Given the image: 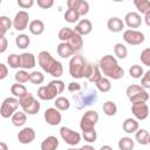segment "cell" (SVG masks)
Masks as SVG:
<instances>
[{"mask_svg":"<svg viewBox=\"0 0 150 150\" xmlns=\"http://www.w3.org/2000/svg\"><path fill=\"white\" fill-rule=\"evenodd\" d=\"M94 70V64L86 61L82 55L75 54L69 61V74L74 79H89Z\"/></svg>","mask_w":150,"mask_h":150,"instance_id":"6da1fadb","label":"cell"},{"mask_svg":"<svg viewBox=\"0 0 150 150\" xmlns=\"http://www.w3.org/2000/svg\"><path fill=\"white\" fill-rule=\"evenodd\" d=\"M98 67L102 74L108 79L120 80L124 76V69L121 66H118L117 60L110 54H107L101 57L98 62Z\"/></svg>","mask_w":150,"mask_h":150,"instance_id":"7a4b0ae2","label":"cell"},{"mask_svg":"<svg viewBox=\"0 0 150 150\" xmlns=\"http://www.w3.org/2000/svg\"><path fill=\"white\" fill-rule=\"evenodd\" d=\"M38 62L39 66L42 68L43 71L48 73L53 77L59 79L63 73V66L60 61L55 60L52 54L47 50H42L38 55Z\"/></svg>","mask_w":150,"mask_h":150,"instance_id":"3957f363","label":"cell"},{"mask_svg":"<svg viewBox=\"0 0 150 150\" xmlns=\"http://www.w3.org/2000/svg\"><path fill=\"white\" fill-rule=\"evenodd\" d=\"M64 82L61 80H53L47 86H42L38 89V97L43 101H52L59 97L57 95L64 90Z\"/></svg>","mask_w":150,"mask_h":150,"instance_id":"277c9868","label":"cell"},{"mask_svg":"<svg viewBox=\"0 0 150 150\" xmlns=\"http://www.w3.org/2000/svg\"><path fill=\"white\" fill-rule=\"evenodd\" d=\"M127 97L129 98V101L134 104V103H138V102H146L149 100V94L148 91L139 84H130L127 88Z\"/></svg>","mask_w":150,"mask_h":150,"instance_id":"5b68a950","label":"cell"},{"mask_svg":"<svg viewBox=\"0 0 150 150\" xmlns=\"http://www.w3.org/2000/svg\"><path fill=\"white\" fill-rule=\"evenodd\" d=\"M19 105H20L19 98H16V97H7V98H5L2 101V103H1V107H0L1 117H4V118L12 117L16 112Z\"/></svg>","mask_w":150,"mask_h":150,"instance_id":"8992f818","label":"cell"},{"mask_svg":"<svg viewBox=\"0 0 150 150\" xmlns=\"http://www.w3.org/2000/svg\"><path fill=\"white\" fill-rule=\"evenodd\" d=\"M98 122V114L95 110H88L83 114L80 121V128L82 131H88L95 129L96 123Z\"/></svg>","mask_w":150,"mask_h":150,"instance_id":"52a82bcc","label":"cell"},{"mask_svg":"<svg viewBox=\"0 0 150 150\" xmlns=\"http://www.w3.org/2000/svg\"><path fill=\"white\" fill-rule=\"evenodd\" d=\"M123 40L131 46H138L144 42V34L136 29H127L123 33Z\"/></svg>","mask_w":150,"mask_h":150,"instance_id":"ba28073f","label":"cell"},{"mask_svg":"<svg viewBox=\"0 0 150 150\" xmlns=\"http://www.w3.org/2000/svg\"><path fill=\"white\" fill-rule=\"evenodd\" d=\"M60 136L69 145H76L81 141V135L77 131H75L70 128H67V127H62L60 129Z\"/></svg>","mask_w":150,"mask_h":150,"instance_id":"9c48e42d","label":"cell"},{"mask_svg":"<svg viewBox=\"0 0 150 150\" xmlns=\"http://www.w3.org/2000/svg\"><path fill=\"white\" fill-rule=\"evenodd\" d=\"M29 14L26 11H19L13 19V27L18 32H22L29 26Z\"/></svg>","mask_w":150,"mask_h":150,"instance_id":"30bf717a","label":"cell"},{"mask_svg":"<svg viewBox=\"0 0 150 150\" xmlns=\"http://www.w3.org/2000/svg\"><path fill=\"white\" fill-rule=\"evenodd\" d=\"M45 121L47 122V124L49 125H59L62 121V115L60 112V110H57L56 108H47L45 114H43Z\"/></svg>","mask_w":150,"mask_h":150,"instance_id":"8fae6325","label":"cell"},{"mask_svg":"<svg viewBox=\"0 0 150 150\" xmlns=\"http://www.w3.org/2000/svg\"><path fill=\"white\" fill-rule=\"evenodd\" d=\"M131 112L136 117V120L143 121L149 116V107L145 102H138L134 103L131 105Z\"/></svg>","mask_w":150,"mask_h":150,"instance_id":"7c38bea8","label":"cell"},{"mask_svg":"<svg viewBox=\"0 0 150 150\" xmlns=\"http://www.w3.org/2000/svg\"><path fill=\"white\" fill-rule=\"evenodd\" d=\"M67 6H68V8L75 9L80 16L86 15L89 12V4L86 0H68Z\"/></svg>","mask_w":150,"mask_h":150,"instance_id":"4fadbf2b","label":"cell"},{"mask_svg":"<svg viewBox=\"0 0 150 150\" xmlns=\"http://www.w3.org/2000/svg\"><path fill=\"white\" fill-rule=\"evenodd\" d=\"M35 131L33 128L26 127L18 132V141L21 144H29L35 139Z\"/></svg>","mask_w":150,"mask_h":150,"instance_id":"5bb4252c","label":"cell"},{"mask_svg":"<svg viewBox=\"0 0 150 150\" xmlns=\"http://www.w3.org/2000/svg\"><path fill=\"white\" fill-rule=\"evenodd\" d=\"M124 22L129 28H138L142 23V18L136 12H129L124 16Z\"/></svg>","mask_w":150,"mask_h":150,"instance_id":"9a60e30c","label":"cell"},{"mask_svg":"<svg viewBox=\"0 0 150 150\" xmlns=\"http://www.w3.org/2000/svg\"><path fill=\"white\" fill-rule=\"evenodd\" d=\"M74 30H75L77 34H80L81 36H83V35H88V34L93 30L91 21L88 20V19H82V20H80V21L76 23Z\"/></svg>","mask_w":150,"mask_h":150,"instance_id":"2e32d148","label":"cell"},{"mask_svg":"<svg viewBox=\"0 0 150 150\" xmlns=\"http://www.w3.org/2000/svg\"><path fill=\"white\" fill-rule=\"evenodd\" d=\"M107 27L110 32L118 33V32H122V29L124 28V22L122 21V19H120L117 16H111L107 21Z\"/></svg>","mask_w":150,"mask_h":150,"instance_id":"e0dca14e","label":"cell"},{"mask_svg":"<svg viewBox=\"0 0 150 150\" xmlns=\"http://www.w3.org/2000/svg\"><path fill=\"white\" fill-rule=\"evenodd\" d=\"M56 50H57L59 56H61V57H63V59L69 57V56H74V55L76 54L75 50H74V48H73L68 42H61V43H59Z\"/></svg>","mask_w":150,"mask_h":150,"instance_id":"ac0fdd59","label":"cell"},{"mask_svg":"<svg viewBox=\"0 0 150 150\" xmlns=\"http://www.w3.org/2000/svg\"><path fill=\"white\" fill-rule=\"evenodd\" d=\"M96 100H97L96 91L95 90H91V91H89V94H84V95L83 94H80V96L76 98V102L82 103L81 104V108H82V107H86V105H89V104L94 103Z\"/></svg>","mask_w":150,"mask_h":150,"instance_id":"d6986e66","label":"cell"},{"mask_svg":"<svg viewBox=\"0 0 150 150\" xmlns=\"http://www.w3.org/2000/svg\"><path fill=\"white\" fill-rule=\"evenodd\" d=\"M35 63H36V60H35L34 54H32V53H22L21 54V68H23L25 70L32 69V68H34Z\"/></svg>","mask_w":150,"mask_h":150,"instance_id":"ffe728a7","label":"cell"},{"mask_svg":"<svg viewBox=\"0 0 150 150\" xmlns=\"http://www.w3.org/2000/svg\"><path fill=\"white\" fill-rule=\"evenodd\" d=\"M59 146V139L55 136H48L41 142V150H56Z\"/></svg>","mask_w":150,"mask_h":150,"instance_id":"44dd1931","label":"cell"},{"mask_svg":"<svg viewBox=\"0 0 150 150\" xmlns=\"http://www.w3.org/2000/svg\"><path fill=\"white\" fill-rule=\"evenodd\" d=\"M28 29L33 35H41L45 32V23L39 19L33 20V21L29 22Z\"/></svg>","mask_w":150,"mask_h":150,"instance_id":"7402d4cb","label":"cell"},{"mask_svg":"<svg viewBox=\"0 0 150 150\" xmlns=\"http://www.w3.org/2000/svg\"><path fill=\"white\" fill-rule=\"evenodd\" d=\"M122 128H123L124 132L134 134V132H136L138 130V122L135 118H125L123 124H122Z\"/></svg>","mask_w":150,"mask_h":150,"instance_id":"603a6c76","label":"cell"},{"mask_svg":"<svg viewBox=\"0 0 150 150\" xmlns=\"http://www.w3.org/2000/svg\"><path fill=\"white\" fill-rule=\"evenodd\" d=\"M75 30L70 27H63L60 29L59 32V39L61 40V42H69L70 39L74 36Z\"/></svg>","mask_w":150,"mask_h":150,"instance_id":"cb8c5ba5","label":"cell"},{"mask_svg":"<svg viewBox=\"0 0 150 150\" xmlns=\"http://www.w3.org/2000/svg\"><path fill=\"white\" fill-rule=\"evenodd\" d=\"M13 26V21L6 16V15H2L0 16V36H5L6 32H8L11 29V27Z\"/></svg>","mask_w":150,"mask_h":150,"instance_id":"d4e9b609","label":"cell"},{"mask_svg":"<svg viewBox=\"0 0 150 150\" xmlns=\"http://www.w3.org/2000/svg\"><path fill=\"white\" fill-rule=\"evenodd\" d=\"M54 104H55V108L60 111H64V110H68L70 108V102L67 97L64 96H59L55 98L54 101Z\"/></svg>","mask_w":150,"mask_h":150,"instance_id":"484cf974","label":"cell"},{"mask_svg":"<svg viewBox=\"0 0 150 150\" xmlns=\"http://www.w3.org/2000/svg\"><path fill=\"white\" fill-rule=\"evenodd\" d=\"M27 121V114L23 111H16L12 116V124L14 127H22Z\"/></svg>","mask_w":150,"mask_h":150,"instance_id":"4316f807","label":"cell"},{"mask_svg":"<svg viewBox=\"0 0 150 150\" xmlns=\"http://www.w3.org/2000/svg\"><path fill=\"white\" fill-rule=\"evenodd\" d=\"M149 136L150 134L148 132V130L145 129H138L135 132V139L137 141V143H139L141 145H145L149 143Z\"/></svg>","mask_w":150,"mask_h":150,"instance_id":"83f0119b","label":"cell"},{"mask_svg":"<svg viewBox=\"0 0 150 150\" xmlns=\"http://www.w3.org/2000/svg\"><path fill=\"white\" fill-rule=\"evenodd\" d=\"M96 88L101 91V93H108L110 89H111V83H110V80L105 76H102L96 83H95Z\"/></svg>","mask_w":150,"mask_h":150,"instance_id":"f1b7e54d","label":"cell"},{"mask_svg":"<svg viewBox=\"0 0 150 150\" xmlns=\"http://www.w3.org/2000/svg\"><path fill=\"white\" fill-rule=\"evenodd\" d=\"M11 93L13 94L14 97L21 98V97H22L25 94H27L28 91H27V88H26L23 84H21V83H14V84H12V87H11Z\"/></svg>","mask_w":150,"mask_h":150,"instance_id":"f546056e","label":"cell"},{"mask_svg":"<svg viewBox=\"0 0 150 150\" xmlns=\"http://www.w3.org/2000/svg\"><path fill=\"white\" fill-rule=\"evenodd\" d=\"M68 43L74 48L75 53H77V52H80V50L82 49V47H83V38H82L80 34H77V33L75 32L74 36L70 39V41H69Z\"/></svg>","mask_w":150,"mask_h":150,"instance_id":"4dcf8cb0","label":"cell"},{"mask_svg":"<svg viewBox=\"0 0 150 150\" xmlns=\"http://www.w3.org/2000/svg\"><path fill=\"white\" fill-rule=\"evenodd\" d=\"M134 5L138 9V12L144 15L150 12V1L149 0H134Z\"/></svg>","mask_w":150,"mask_h":150,"instance_id":"1f68e13d","label":"cell"},{"mask_svg":"<svg viewBox=\"0 0 150 150\" xmlns=\"http://www.w3.org/2000/svg\"><path fill=\"white\" fill-rule=\"evenodd\" d=\"M103 112L107 116H115L117 112V105L114 101H107L103 103Z\"/></svg>","mask_w":150,"mask_h":150,"instance_id":"d6a6232c","label":"cell"},{"mask_svg":"<svg viewBox=\"0 0 150 150\" xmlns=\"http://www.w3.org/2000/svg\"><path fill=\"white\" fill-rule=\"evenodd\" d=\"M134 146H135V142L131 137H122L118 141L120 150H132Z\"/></svg>","mask_w":150,"mask_h":150,"instance_id":"836d02e7","label":"cell"},{"mask_svg":"<svg viewBox=\"0 0 150 150\" xmlns=\"http://www.w3.org/2000/svg\"><path fill=\"white\" fill-rule=\"evenodd\" d=\"M29 43H30V39H29L28 35H26V34H20V35H18V36L15 38V45H16V47L20 48V49L27 48V47L29 46Z\"/></svg>","mask_w":150,"mask_h":150,"instance_id":"e575fe53","label":"cell"},{"mask_svg":"<svg viewBox=\"0 0 150 150\" xmlns=\"http://www.w3.org/2000/svg\"><path fill=\"white\" fill-rule=\"evenodd\" d=\"M7 63L13 69L20 68L21 67V55H19V54H11V55H8Z\"/></svg>","mask_w":150,"mask_h":150,"instance_id":"d590c367","label":"cell"},{"mask_svg":"<svg viewBox=\"0 0 150 150\" xmlns=\"http://www.w3.org/2000/svg\"><path fill=\"white\" fill-rule=\"evenodd\" d=\"M64 20L67 22H69V23H75V22L80 21V15L75 9L68 8L66 11V13H64Z\"/></svg>","mask_w":150,"mask_h":150,"instance_id":"8d00e7d4","label":"cell"},{"mask_svg":"<svg viewBox=\"0 0 150 150\" xmlns=\"http://www.w3.org/2000/svg\"><path fill=\"white\" fill-rule=\"evenodd\" d=\"M114 53H115V56H117L118 59L123 60L128 55V49L123 43H116L115 47H114Z\"/></svg>","mask_w":150,"mask_h":150,"instance_id":"74e56055","label":"cell"},{"mask_svg":"<svg viewBox=\"0 0 150 150\" xmlns=\"http://www.w3.org/2000/svg\"><path fill=\"white\" fill-rule=\"evenodd\" d=\"M129 74L132 79H141L144 75V70L139 64H134L129 69Z\"/></svg>","mask_w":150,"mask_h":150,"instance_id":"f35d334b","label":"cell"},{"mask_svg":"<svg viewBox=\"0 0 150 150\" xmlns=\"http://www.w3.org/2000/svg\"><path fill=\"white\" fill-rule=\"evenodd\" d=\"M29 76H30V74H28L25 69H22V70H19V71L15 73L14 79H15L16 83H21L22 84V83H26V82L29 81Z\"/></svg>","mask_w":150,"mask_h":150,"instance_id":"ab89813d","label":"cell"},{"mask_svg":"<svg viewBox=\"0 0 150 150\" xmlns=\"http://www.w3.org/2000/svg\"><path fill=\"white\" fill-rule=\"evenodd\" d=\"M29 81L33 84H41L45 81V75L41 71H32L29 76Z\"/></svg>","mask_w":150,"mask_h":150,"instance_id":"60d3db41","label":"cell"},{"mask_svg":"<svg viewBox=\"0 0 150 150\" xmlns=\"http://www.w3.org/2000/svg\"><path fill=\"white\" fill-rule=\"evenodd\" d=\"M101 77H102V71H101L98 64H94V70H93V73H91V75H90V77L88 79V81L95 84Z\"/></svg>","mask_w":150,"mask_h":150,"instance_id":"b9f144b4","label":"cell"},{"mask_svg":"<svg viewBox=\"0 0 150 150\" xmlns=\"http://www.w3.org/2000/svg\"><path fill=\"white\" fill-rule=\"evenodd\" d=\"M82 137L84 138V141H87L88 143H94L97 138V134L95 131V129L93 130H88V131H82Z\"/></svg>","mask_w":150,"mask_h":150,"instance_id":"7bdbcfd3","label":"cell"},{"mask_svg":"<svg viewBox=\"0 0 150 150\" xmlns=\"http://www.w3.org/2000/svg\"><path fill=\"white\" fill-rule=\"evenodd\" d=\"M139 59H141V62L144 66L150 67V48L143 49L142 53H141V55H139Z\"/></svg>","mask_w":150,"mask_h":150,"instance_id":"ee69618b","label":"cell"},{"mask_svg":"<svg viewBox=\"0 0 150 150\" xmlns=\"http://www.w3.org/2000/svg\"><path fill=\"white\" fill-rule=\"evenodd\" d=\"M141 86L144 88V89H150V69L144 73L142 80H141Z\"/></svg>","mask_w":150,"mask_h":150,"instance_id":"f6af8a7d","label":"cell"},{"mask_svg":"<svg viewBox=\"0 0 150 150\" xmlns=\"http://www.w3.org/2000/svg\"><path fill=\"white\" fill-rule=\"evenodd\" d=\"M36 4L42 9H48V8H50V7L54 6V1L53 0H38Z\"/></svg>","mask_w":150,"mask_h":150,"instance_id":"bcb514c9","label":"cell"},{"mask_svg":"<svg viewBox=\"0 0 150 150\" xmlns=\"http://www.w3.org/2000/svg\"><path fill=\"white\" fill-rule=\"evenodd\" d=\"M18 6L23 8V9H28L34 5V0H18Z\"/></svg>","mask_w":150,"mask_h":150,"instance_id":"7dc6e473","label":"cell"},{"mask_svg":"<svg viewBox=\"0 0 150 150\" xmlns=\"http://www.w3.org/2000/svg\"><path fill=\"white\" fill-rule=\"evenodd\" d=\"M68 90L70 93H75V91H80L81 90V84L79 82H70L68 84Z\"/></svg>","mask_w":150,"mask_h":150,"instance_id":"c3c4849f","label":"cell"},{"mask_svg":"<svg viewBox=\"0 0 150 150\" xmlns=\"http://www.w3.org/2000/svg\"><path fill=\"white\" fill-rule=\"evenodd\" d=\"M8 47V41L6 36H0V53H5Z\"/></svg>","mask_w":150,"mask_h":150,"instance_id":"681fc988","label":"cell"},{"mask_svg":"<svg viewBox=\"0 0 150 150\" xmlns=\"http://www.w3.org/2000/svg\"><path fill=\"white\" fill-rule=\"evenodd\" d=\"M8 75V68L5 63H0V80L6 79Z\"/></svg>","mask_w":150,"mask_h":150,"instance_id":"f907efd6","label":"cell"},{"mask_svg":"<svg viewBox=\"0 0 150 150\" xmlns=\"http://www.w3.org/2000/svg\"><path fill=\"white\" fill-rule=\"evenodd\" d=\"M144 22H145V25L148 27H150V12L144 15Z\"/></svg>","mask_w":150,"mask_h":150,"instance_id":"816d5d0a","label":"cell"},{"mask_svg":"<svg viewBox=\"0 0 150 150\" xmlns=\"http://www.w3.org/2000/svg\"><path fill=\"white\" fill-rule=\"evenodd\" d=\"M81 150H95L94 146H91L90 144H87V145H83L82 148H80Z\"/></svg>","mask_w":150,"mask_h":150,"instance_id":"f5cc1de1","label":"cell"},{"mask_svg":"<svg viewBox=\"0 0 150 150\" xmlns=\"http://www.w3.org/2000/svg\"><path fill=\"white\" fill-rule=\"evenodd\" d=\"M0 150H8V146L5 142H0Z\"/></svg>","mask_w":150,"mask_h":150,"instance_id":"db71d44e","label":"cell"},{"mask_svg":"<svg viewBox=\"0 0 150 150\" xmlns=\"http://www.w3.org/2000/svg\"><path fill=\"white\" fill-rule=\"evenodd\" d=\"M100 150H112V148L109 146V145H102V146L100 148Z\"/></svg>","mask_w":150,"mask_h":150,"instance_id":"11a10c76","label":"cell"},{"mask_svg":"<svg viewBox=\"0 0 150 150\" xmlns=\"http://www.w3.org/2000/svg\"><path fill=\"white\" fill-rule=\"evenodd\" d=\"M67 150H81V149H76V148H70V149H67Z\"/></svg>","mask_w":150,"mask_h":150,"instance_id":"9f6ffc18","label":"cell"},{"mask_svg":"<svg viewBox=\"0 0 150 150\" xmlns=\"http://www.w3.org/2000/svg\"><path fill=\"white\" fill-rule=\"evenodd\" d=\"M148 144H150V136H149V143Z\"/></svg>","mask_w":150,"mask_h":150,"instance_id":"6f0895ef","label":"cell"}]
</instances>
